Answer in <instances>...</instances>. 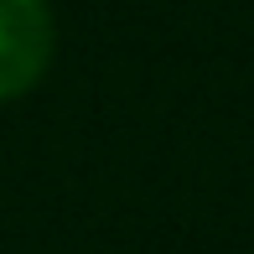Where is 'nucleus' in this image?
<instances>
[{
	"instance_id": "1",
	"label": "nucleus",
	"mask_w": 254,
	"mask_h": 254,
	"mask_svg": "<svg viewBox=\"0 0 254 254\" xmlns=\"http://www.w3.org/2000/svg\"><path fill=\"white\" fill-rule=\"evenodd\" d=\"M57 21L47 0H0V104L26 99L47 78Z\"/></svg>"
}]
</instances>
